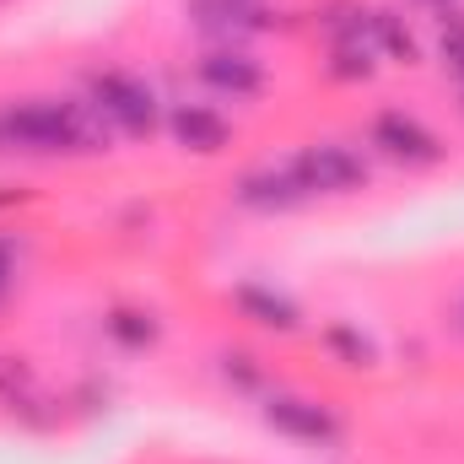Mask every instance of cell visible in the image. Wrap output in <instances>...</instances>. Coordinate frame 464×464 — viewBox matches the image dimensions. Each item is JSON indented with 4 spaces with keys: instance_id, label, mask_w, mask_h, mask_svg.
<instances>
[{
    "instance_id": "cell-1",
    "label": "cell",
    "mask_w": 464,
    "mask_h": 464,
    "mask_svg": "<svg viewBox=\"0 0 464 464\" xmlns=\"http://www.w3.org/2000/svg\"><path fill=\"white\" fill-rule=\"evenodd\" d=\"M92 103L103 109V119L114 124L119 135H151L157 130V92L130 76V71H109L92 82Z\"/></svg>"
},
{
    "instance_id": "cell-2",
    "label": "cell",
    "mask_w": 464,
    "mask_h": 464,
    "mask_svg": "<svg viewBox=\"0 0 464 464\" xmlns=\"http://www.w3.org/2000/svg\"><path fill=\"white\" fill-rule=\"evenodd\" d=\"M292 173L303 179L308 195H351L356 184H367L362 157L346 146H308L303 157H292Z\"/></svg>"
},
{
    "instance_id": "cell-3",
    "label": "cell",
    "mask_w": 464,
    "mask_h": 464,
    "mask_svg": "<svg viewBox=\"0 0 464 464\" xmlns=\"http://www.w3.org/2000/svg\"><path fill=\"white\" fill-rule=\"evenodd\" d=\"M265 421H270L276 432L297 438V443H330V438H341V421H335L324 405L297 400V394H276V400L265 405Z\"/></svg>"
},
{
    "instance_id": "cell-4",
    "label": "cell",
    "mask_w": 464,
    "mask_h": 464,
    "mask_svg": "<svg viewBox=\"0 0 464 464\" xmlns=\"http://www.w3.org/2000/svg\"><path fill=\"white\" fill-rule=\"evenodd\" d=\"M372 146H383L394 162H438V135L400 109L372 119Z\"/></svg>"
},
{
    "instance_id": "cell-5",
    "label": "cell",
    "mask_w": 464,
    "mask_h": 464,
    "mask_svg": "<svg viewBox=\"0 0 464 464\" xmlns=\"http://www.w3.org/2000/svg\"><path fill=\"white\" fill-rule=\"evenodd\" d=\"M303 200H308V189L292 173V162L286 168H259V173H248L237 184V206H248V211H292Z\"/></svg>"
},
{
    "instance_id": "cell-6",
    "label": "cell",
    "mask_w": 464,
    "mask_h": 464,
    "mask_svg": "<svg viewBox=\"0 0 464 464\" xmlns=\"http://www.w3.org/2000/svg\"><path fill=\"white\" fill-rule=\"evenodd\" d=\"M200 82L217 87V92H232V98H254V92L265 87V71H259V60H248V54L217 49V54L200 60Z\"/></svg>"
},
{
    "instance_id": "cell-7",
    "label": "cell",
    "mask_w": 464,
    "mask_h": 464,
    "mask_svg": "<svg viewBox=\"0 0 464 464\" xmlns=\"http://www.w3.org/2000/svg\"><path fill=\"white\" fill-rule=\"evenodd\" d=\"M168 130H173V140H179L184 151H222V146H227V119L217 114V109H200V103L173 109Z\"/></svg>"
},
{
    "instance_id": "cell-8",
    "label": "cell",
    "mask_w": 464,
    "mask_h": 464,
    "mask_svg": "<svg viewBox=\"0 0 464 464\" xmlns=\"http://www.w3.org/2000/svg\"><path fill=\"white\" fill-rule=\"evenodd\" d=\"M232 297H237V308H243L254 324H265V330H297L292 297H281V292H270V286H259V281H243Z\"/></svg>"
},
{
    "instance_id": "cell-9",
    "label": "cell",
    "mask_w": 464,
    "mask_h": 464,
    "mask_svg": "<svg viewBox=\"0 0 464 464\" xmlns=\"http://www.w3.org/2000/svg\"><path fill=\"white\" fill-rule=\"evenodd\" d=\"M109 330H114L124 346H151V341H157V324L140 319V314H130V308H119L114 319H109Z\"/></svg>"
},
{
    "instance_id": "cell-10",
    "label": "cell",
    "mask_w": 464,
    "mask_h": 464,
    "mask_svg": "<svg viewBox=\"0 0 464 464\" xmlns=\"http://www.w3.org/2000/svg\"><path fill=\"white\" fill-rule=\"evenodd\" d=\"M5 281H11V248L0 243V292H5Z\"/></svg>"
}]
</instances>
